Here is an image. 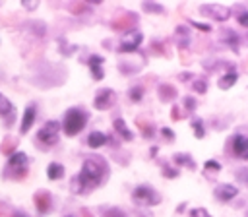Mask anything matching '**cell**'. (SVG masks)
<instances>
[{
	"label": "cell",
	"mask_w": 248,
	"mask_h": 217,
	"mask_svg": "<svg viewBox=\"0 0 248 217\" xmlns=\"http://www.w3.org/2000/svg\"><path fill=\"white\" fill-rule=\"evenodd\" d=\"M194 87L198 89V93H205V83L203 81H194Z\"/></svg>",
	"instance_id": "25"
},
{
	"label": "cell",
	"mask_w": 248,
	"mask_h": 217,
	"mask_svg": "<svg viewBox=\"0 0 248 217\" xmlns=\"http://www.w3.org/2000/svg\"><path fill=\"white\" fill-rule=\"evenodd\" d=\"M141 39H143V35H141L140 31H128V33H124L122 39H120L118 50H120V52H132V50H136V48L141 45Z\"/></svg>",
	"instance_id": "5"
},
{
	"label": "cell",
	"mask_w": 248,
	"mask_h": 217,
	"mask_svg": "<svg viewBox=\"0 0 248 217\" xmlns=\"http://www.w3.org/2000/svg\"><path fill=\"white\" fill-rule=\"evenodd\" d=\"M35 116H37L35 105H29V107L23 110V118H21V124H19V132H21V134H25V132L31 130V126H33V122H35Z\"/></svg>",
	"instance_id": "9"
},
{
	"label": "cell",
	"mask_w": 248,
	"mask_h": 217,
	"mask_svg": "<svg viewBox=\"0 0 248 217\" xmlns=\"http://www.w3.org/2000/svg\"><path fill=\"white\" fill-rule=\"evenodd\" d=\"M14 217H27V215H25V213H16Z\"/></svg>",
	"instance_id": "28"
},
{
	"label": "cell",
	"mask_w": 248,
	"mask_h": 217,
	"mask_svg": "<svg viewBox=\"0 0 248 217\" xmlns=\"http://www.w3.org/2000/svg\"><path fill=\"white\" fill-rule=\"evenodd\" d=\"M205 169H207V170H219L221 165H219L217 161H207V163H205Z\"/></svg>",
	"instance_id": "21"
},
{
	"label": "cell",
	"mask_w": 248,
	"mask_h": 217,
	"mask_svg": "<svg viewBox=\"0 0 248 217\" xmlns=\"http://www.w3.org/2000/svg\"><path fill=\"white\" fill-rule=\"evenodd\" d=\"M101 178H103V169H101V165H97L95 161L87 159V161H83L79 174L74 178L72 190H74V192H83V190L95 188V186L101 182Z\"/></svg>",
	"instance_id": "1"
},
{
	"label": "cell",
	"mask_w": 248,
	"mask_h": 217,
	"mask_svg": "<svg viewBox=\"0 0 248 217\" xmlns=\"http://www.w3.org/2000/svg\"><path fill=\"white\" fill-rule=\"evenodd\" d=\"M236 79H238V74H236L234 70H231L229 74H225L223 78H219L217 85H219L221 89H229V87H232V85L236 83Z\"/></svg>",
	"instance_id": "13"
},
{
	"label": "cell",
	"mask_w": 248,
	"mask_h": 217,
	"mask_svg": "<svg viewBox=\"0 0 248 217\" xmlns=\"http://www.w3.org/2000/svg\"><path fill=\"white\" fill-rule=\"evenodd\" d=\"M46 176L50 180H60L64 176V167L60 163H50L48 169H46Z\"/></svg>",
	"instance_id": "14"
},
{
	"label": "cell",
	"mask_w": 248,
	"mask_h": 217,
	"mask_svg": "<svg viewBox=\"0 0 248 217\" xmlns=\"http://www.w3.org/2000/svg\"><path fill=\"white\" fill-rule=\"evenodd\" d=\"M21 6L27 8V10H35V8L39 6V2H21Z\"/></svg>",
	"instance_id": "26"
},
{
	"label": "cell",
	"mask_w": 248,
	"mask_h": 217,
	"mask_svg": "<svg viewBox=\"0 0 248 217\" xmlns=\"http://www.w3.org/2000/svg\"><path fill=\"white\" fill-rule=\"evenodd\" d=\"M192 25H194V27H198L200 31H209V29H211L209 25H205V23H198V21H192Z\"/></svg>",
	"instance_id": "24"
},
{
	"label": "cell",
	"mask_w": 248,
	"mask_h": 217,
	"mask_svg": "<svg viewBox=\"0 0 248 217\" xmlns=\"http://www.w3.org/2000/svg\"><path fill=\"white\" fill-rule=\"evenodd\" d=\"M25 165H27V155L21 153V151H16V153H12V157L8 159L6 169H8L10 176L19 178L21 174H25Z\"/></svg>",
	"instance_id": "3"
},
{
	"label": "cell",
	"mask_w": 248,
	"mask_h": 217,
	"mask_svg": "<svg viewBox=\"0 0 248 217\" xmlns=\"http://www.w3.org/2000/svg\"><path fill=\"white\" fill-rule=\"evenodd\" d=\"M87 64H89V70H91L93 79H103V76H105V72H103V56L93 54V56L87 60Z\"/></svg>",
	"instance_id": "11"
},
{
	"label": "cell",
	"mask_w": 248,
	"mask_h": 217,
	"mask_svg": "<svg viewBox=\"0 0 248 217\" xmlns=\"http://www.w3.org/2000/svg\"><path fill=\"white\" fill-rule=\"evenodd\" d=\"M85 120H87V116H85L79 108H70V110L66 112V116H64V122H62L64 134H66V136H76V134H79V132L83 130V126H85Z\"/></svg>",
	"instance_id": "2"
},
{
	"label": "cell",
	"mask_w": 248,
	"mask_h": 217,
	"mask_svg": "<svg viewBox=\"0 0 248 217\" xmlns=\"http://www.w3.org/2000/svg\"><path fill=\"white\" fill-rule=\"evenodd\" d=\"M114 130H116L124 140H132V138H134V134L126 128V122H124L122 118H116V120H114Z\"/></svg>",
	"instance_id": "15"
},
{
	"label": "cell",
	"mask_w": 248,
	"mask_h": 217,
	"mask_svg": "<svg viewBox=\"0 0 248 217\" xmlns=\"http://www.w3.org/2000/svg\"><path fill=\"white\" fill-rule=\"evenodd\" d=\"M141 95H143L141 87H134V89L130 91V99H134V101H140V99H141Z\"/></svg>",
	"instance_id": "20"
},
{
	"label": "cell",
	"mask_w": 248,
	"mask_h": 217,
	"mask_svg": "<svg viewBox=\"0 0 248 217\" xmlns=\"http://www.w3.org/2000/svg\"><path fill=\"white\" fill-rule=\"evenodd\" d=\"M107 141H108V138H107V134H103V132H91L89 138H87V145H89L91 149H99V147L105 145Z\"/></svg>",
	"instance_id": "12"
},
{
	"label": "cell",
	"mask_w": 248,
	"mask_h": 217,
	"mask_svg": "<svg viewBox=\"0 0 248 217\" xmlns=\"http://www.w3.org/2000/svg\"><path fill=\"white\" fill-rule=\"evenodd\" d=\"M161 134H165V136H167V140H172V138H174L172 130H169V128H163V130H161Z\"/></svg>",
	"instance_id": "27"
},
{
	"label": "cell",
	"mask_w": 248,
	"mask_h": 217,
	"mask_svg": "<svg viewBox=\"0 0 248 217\" xmlns=\"http://www.w3.org/2000/svg\"><path fill=\"white\" fill-rule=\"evenodd\" d=\"M192 128H194V132H196V138H203V126H202V120L200 118H196V120H192Z\"/></svg>",
	"instance_id": "18"
},
{
	"label": "cell",
	"mask_w": 248,
	"mask_h": 217,
	"mask_svg": "<svg viewBox=\"0 0 248 217\" xmlns=\"http://www.w3.org/2000/svg\"><path fill=\"white\" fill-rule=\"evenodd\" d=\"M190 217H209V215L205 213V209H194V211L190 213Z\"/></svg>",
	"instance_id": "22"
},
{
	"label": "cell",
	"mask_w": 248,
	"mask_h": 217,
	"mask_svg": "<svg viewBox=\"0 0 248 217\" xmlns=\"http://www.w3.org/2000/svg\"><path fill=\"white\" fill-rule=\"evenodd\" d=\"M35 203H37V209H39V211H46V209L50 207V200H48V194H43V196H39V194H37V198H35Z\"/></svg>",
	"instance_id": "17"
},
{
	"label": "cell",
	"mask_w": 248,
	"mask_h": 217,
	"mask_svg": "<svg viewBox=\"0 0 248 217\" xmlns=\"http://www.w3.org/2000/svg\"><path fill=\"white\" fill-rule=\"evenodd\" d=\"M12 112H14L12 101L0 93V116H8V114H12Z\"/></svg>",
	"instance_id": "16"
},
{
	"label": "cell",
	"mask_w": 248,
	"mask_h": 217,
	"mask_svg": "<svg viewBox=\"0 0 248 217\" xmlns=\"http://www.w3.org/2000/svg\"><path fill=\"white\" fill-rule=\"evenodd\" d=\"M232 151H234L236 157L248 161V136H240V134L234 136V140H232Z\"/></svg>",
	"instance_id": "8"
},
{
	"label": "cell",
	"mask_w": 248,
	"mask_h": 217,
	"mask_svg": "<svg viewBox=\"0 0 248 217\" xmlns=\"http://www.w3.org/2000/svg\"><path fill=\"white\" fill-rule=\"evenodd\" d=\"M58 130H60V122L50 120V122H46V124L39 130L37 138H39L41 143H45V145H52V143H56V140H58Z\"/></svg>",
	"instance_id": "4"
},
{
	"label": "cell",
	"mask_w": 248,
	"mask_h": 217,
	"mask_svg": "<svg viewBox=\"0 0 248 217\" xmlns=\"http://www.w3.org/2000/svg\"><path fill=\"white\" fill-rule=\"evenodd\" d=\"M112 101H114V93H112V89H101V91L97 93L93 105H95V108H99V110H107V108H110Z\"/></svg>",
	"instance_id": "7"
},
{
	"label": "cell",
	"mask_w": 248,
	"mask_h": 217,
	"mask_svg": "<svg viewBox=\"0 0 248 217\" xmlns=\"http://www.w3.org/2000/svg\"><path fill=\"white\" fill-rule=\"evenodd\" d=\"M236 194H238V188L232 186V184H219V186L215 188V198L221 200V202H229V200H232Z\"/></svg>",
	"instance_id": "10"
},
{
	"label": "cell",
	"mask_w": 248,
	"mask_h": 217,
	"mask_svg": "<svg viewBox=\"0 0 248 217\" xmlns=\"http://www.w3.org/2000/svg\"><path fill=\"white\" fill-rule=\"evenodd\" d=\"M134 200L140 202V203H149V205L159 203V196L151 188H147V186H138L134 190Z\"/></svg>",
	"instance_id": "6"
},
{
	"label": "cell",
	"mask_w": 248,
	"mask_h": 217,
	"mask_svg": "<svg viewBox=\"0 0 248 217\" xmlns=\"http://www.w3.org/2000/svg\"><path fill=\"white\" fill-rule=\"evenodd\" d=\"M238 23L244 25V27H248V12H244V14L238 16Z\"/></svg>",
	"instance_id": "23"
},
{
	"label": "cell",
	"mask_w": 248,
	"mask_h": 217,
	"mask_svg": "<svg viewBox=\"0 0 248 217\" xmlns=\"http://www.w3.org/2000/svg\"><path fill=\"white\" fill-rule=\"evenodd\" d=\"M174 161H176L178 165H190V167H194V161H192L188 155H176Z\"/></svg>",
	"instance_id": "19"
}]
</instances>
